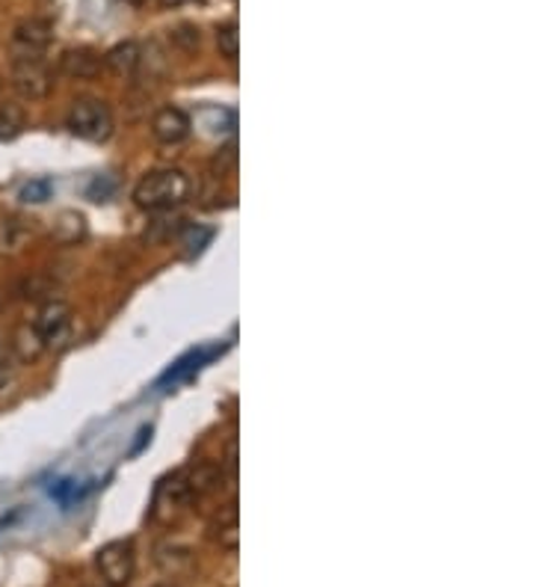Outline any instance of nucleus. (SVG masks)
<instances>
[{"mask_svg": "<svg viewBox=\"0 0 533 587\" xmlns=\"http://www.w3.org/2000/svg\"><path fill=\"white\" fill-rule=\"evenodd\" d=\"M24 128V113L15 104H3L0 107V140H12L15 134Z\"/></svg>", "mask_w": 533, "mask_h": 587, "instance_id": "14", "label": "nucleus"}, {"mask_svg": "<svg viewBox=\"0 0 533 587\" xmlns=\"http://www.w3.org/2000/svg\"><path fill=\"white\" fill-rule=\"evenodd\" d=\"M51 42H54V24L45 19L21 21L19 28H15V33H12L15 56H33V60H42Z\"/></svg>", "mask_w": 533, "mask_h": 587, "instance_id": "6", "label": "nucleus"}, {"mask_svg": "<svg viewBox=\"0 0 533 587\" xmlns=\"http://www.w3.org/2000/svg\"><path fill=\"white\" fill-rule=\"evenodd\" d=\"M54 86L51 69L45 65V60H33V56H15L12 63V90L28 98V102H39L45 98Z\"/></svg>", "mask_w": 533, "mask_h": 587, "instance_id": "4", "label": "nucleus"}, {"mask_svg": "<svg viewBox=\"0 0 533 587\" xmlns=\"http://www.w3.org/2000/svg\"><path fill=\"white\" fill-rule=\"evenodd\" d=\"M30 238V229L21 223L19 217H3L0 220V255H12L19 252Z\"/></svg>", "mask_w": 533, "mask_h": 587, "instance_id": "11", "label": "nucleus"}, {"mask_svg": "<svg viewBox=\"0 0 533 587\" xmlns=\"http://www.w3.org/2000/svg\"><path fill=\"white\" fill-rule=\"evenodd\" d=\"M190 190H194V185L181 169H155V172L139 178V185L134 187V202H137L139 211L164 214V211L185 206Z\"/></svg>", "mask_w": 533, "mask_h": 587, "instance_id": "1", "label": "nucleus"}, {"mask_svg": "<svg viewBox=\"0 0 533 587\" xmlns=\"http://www.w3.org/2000/svg\"><path fill=\"white\" fill-rule=\"evenodd\" d=\"M217 48H220V54L229 60V63H234L240 54V33H238V24L234 21H226V24H220L217 28Z\"/></svg>", "mask_w": 533, "mask_h": 587, "instance_id": "13", "label": "nucleus"}, {"mask_svg": "<svg viewBox=\"0 0 533 587\" xmlns=\"http://www.w3.org/2000/svg\"><path fill=\"white\" fill-rule=\"evenodd\" d=\"M60 69L63 75L77 77V81H90L102 72V56L95 54L93 48H72L60 56Z\"/></svg>", "mask_w": 533, "mask_h": 587, "instance_id": "8", "label": "nucleus"}, {"mask_svg": "<svg viewBox=\"0 0 533 587\" xmlns=\"http://www.w3.org/2000/svg\"><path fill=\"white\" fill-rule=\"evenodd\" d=\"M143 63V51H139L137 42H119L116 48H111L107 54H104V65L111 69L113 75L119 77H130Z\"/></svg>", "mask_w": 533, "mask_h": 587, "instance_id": "9", "label": "nucleus"}, {"mask_svg": "<svg viewBox=\"0 0 533 587\" xmlns=\"http://www.w3.org/2000/svg\"><path fill=\"white\" fill-rule=\"evenodd\" d=\"M86 234V220L77 211H63L54 223V241L77 243Z\"/></svg>", "mask_w": 533, "mask_h": 587, "instance_id": "12", "label": "nucleus"}, {"mask_svg": "<svg viewBox=\"0 0 533 587\" xmlns=\"http://www.w3.org/2000/svg\"><path fill=\"white\" fill-rule=\"evenodd\" d=\"M95 567L107 587H125L137 569V549L130 541H111L95 552Z\"/></svg>", "mask_w": 533, "mask_h": 587, "instance_id": "3", "label": "nucleus"}, {"mask_svg": "<svg viewBox=\"0 0 533 587\" xmlns=\"http://www.w3.org/2000/svg\"><path fill=\"white\" fill-rule=\"evenodd\" d=\"M65 125L81 140L104 143L113 134V113L102 98H77L69 107Z\"/></svg>", "mask_w": 533, "mask_h": 587, "instance_id": "2", "label": "nucleus"}, {"mask_svg": "<svg viewBox=\"0 0 533 587\" xmlns=\"http://www.w3.org/2000/svg\"><path fill=\"white\" fill-rule=\"evenodd\" d=\"M125 3H130V7H143L146 0H125Z\"/></svg>", "mask_w": 533, "mask_h": 587, "instance_id": "17", "label": "nucleus"}, {"mask_svg": "<svg viewBox=\"0 0 533 587\" xmlns=\"http://www.w3.org/2000/svg\"><path fill=\"white\" fill-rule=\"evenodd\" d=\"M33 333L42 347H63L72 336V308L63 300H48L33 321Z\"/></svg>", "mask_w": 533, "mask_h": 587, "instance_id": "5", "label": "nucleus"}, {"mask_svg": "<svg viewBox=\"0 0 533 587\" xmlns=\"http://www.w3.org/2000/svg\"><path fill=\"white\" fill-rule=\"evenodd\" d=\"M213 541L226 546V549H238V537H240V522H238V504L231 502L226 504V511L217 513V520L211 525Z\"/></svg>", "mask_w": 533, "mask_h": 587, "instance_id": "10", "label": "nucleus"}, {"mask_svg": "<svg viewBox=\"0 0 533 587\" xmlns=\"http://www.w3.org/2000/svg\"><path fill=\"white\" fill-rule=\"evenodd\" d=\"M160 587H169V585H160Z\"/></svg>", "mask_w": 533, "mask_h": 587, "instance_id": "18", "label": "nucleus"}, {"mask_svg": "<svg viewBox=\"0 0 533 587\" xmlns=\"http://www.w3.org/2000/svg\"><path fill=\"white\" fill-rule=\"evenodd\" d=\"M51 190H54V185H51V178H33L30 185L21 187V202H28V206H42V202H48L51 199Z\"/></svg>", "mask_w": 533, "mask_h": 587, "instance_id": "15", "label": "nucleus"}, {"mask_svg": "<svg viewBox=\"0 0 533 587\" xmlns=\"http://www.w3.org/2000/svg\"><path fill=\"white\" fill-rule=\"evenodd\" d=\"M194 130V119L187 116V111L175 107V104H166L160 111L155 113L151 119V134L160 146H181V143L190 137Z\"/></svg>", "mask_w": 533, "mask_h": 587, "instance_id": "7", "label": "nucleus"}, {"mask_svg": "<svg viewBox=\"0 0 533 587\" xmlns=\"http://www.w3.org/2000/svg\"><path fill=\"white\" fill-rule=\"evenodd\" d=\"M187 3H202V0H160V7L164 10H181Z\"/></svg>", "mask_w": 533, "mask_h": 587, "instance_id": "16", "label": "nucleus"}]
</instances>
